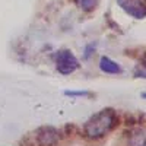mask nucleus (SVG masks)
<instances>
[{
    "instance_id": "nucleus-1",
    "label": "nucleus",
    "mask_w": 146,
    "mask_h": 146,
    "mask_svg": "<svg viewBox=\"0 0 146 146\" xmlns=\"http://www.w3.org/2000/svg\"><path fill=\"white\" fill-rule=\"evenodd\" d=\"M118 124V115L114 108H104L88 118L83 126V133L88 139L98 140L111 133Z\"/></svg>"
},
{
    "instance_id": "nucleus-2",
    "label": "nucleus",
    "mask_w": 146,
    "mask_h": 146,
    "mask_svg": "<svg viewBox=\"0 0 146 146\" xmlns=\"http://www.w3.org/2000/svg\"><path fill=\"white\" fill-rule=\"evenodd\" d=\"M54 64H56V69L58 70V73H62L64 76H69L72 73H75L80 67L78 57L69 48H62V50L54 53Z\"/></svg>"
},
{
    "instance_id": "nucleus-3",
    "label": "nucleus",
    "mask_w": 146,
    "mask_h": 146,
    "mask_svg": "<svg viewBox=\"0 0 146 146\" xmlns=\"http://www.w3.org/2000/svg\"><path fill=\"white\" fill-rule=\"evenodd\" d=\"M60 140V131L53 126H42L35 131V142L38 146H56Z\"/></svg>"
},
{
    "instance_id": "nucleus-4",
    "label": "nucleus",
    "mask_w": 146,
    "mask_h": 146,
    "mask_svg": "<svg viewBox=\"0 0 146 146\" xmlns=\"http://www.w3.org/2000/svg\"><path fill=\"white\" fill-rule=\"evenodd\" d=\"M117 5L135 19H145L146 7L142 0H117Z\"/></svg>"
},
{
    "instance_id": "nucleus-5",
    "label": "nucleus",
    "mask_w": 146,
    "mask_h": 146,
    "mask_svg": "<svg viewBox=\"0 0 146 146\" xmlns=\"http://www.w3.org/2000/svg\"><path fill=\"white\" fill-rule=\"evenodd\" d=\"M100 70L105 75H120L123 73V67L120 63L114 62L113 58H110L107 56H102L100 58Z\"/></svg>"
},
{
    "instance_id": "nucleus-6",
    "label": "nucleus",
    "mask_w": 146,
    "mask_h": 146,
    "mask_svg": "<svg viewBox=\"0 0 146 146\" xmlns=\"http://www.w3.org/2000/svg\"><path fill=\"white\" fill-rule=\"evenodd\" d=\"M129 145L130 146H145V130L143 129L133 130L129 136Z\"/></svg>"
},
{
    "instance_id": "nucleus-7",
    "label": "nucleus",
    "mask_w": 146,
    "mask_h": 146,
    "mask_svg": "<svg viewBox=\"0 0 146 146\" xmlns=\"http://www.w3.org/2000/svg\"><path fill=\"white\" fill-rule=\"evenodd\" d=\"M75 2L83 12H92L98 7L100 0H75Z\"/></svg>"
},
{
    "instance_id": "nucleus-8",
    "label": "nucleus",
    "mask_w": 146,
    "mask_h": 146,
    "mask_svg": "<svg viewBox=\"0 0 146 146\" xmlns=\"http://www.w3.org/2000/svg\"><path fill=\"white\" fill-rule=\"evenodd\" d=\"M96 51V44L95 42H91V44H86L85 45V50H83V54H82V58L83 60H89Z\"/></svg>"
},
{
    "instance_id": "nucleus-9",
    "label": "nucleus",
    "mask_w": 146,
    "mask_h": 146,
    "mask_svg": "<svg viewBox=\"0 0 146 146\" xmlns=\"http://www.w3.org/2000/svg\"><path fill=\"white\" fill-rule=\"evenodd\" d=\"M64 95L70 96V98H83V96H91L92 94L89 91H72V89L69 91V89H66Z\"/></svg>"
},
{
    "instance_id": "nucleus-10",
    "label": "nucleus",
    "mask_w": 146,
    "mask_h": 146,
    "mask_svg": "<svg viewBox=\"0 0 146 146\" xmlns=\"http://www.w3.org/2000/svg\"><path fill=\"white\" fill-rule=\"evenodd\" d=\"M145 75H146V72H145V66H143V64H142V67L137 66V67L135 69V76H136V78L145 79Z\"/></svg>"
}]
</instances>
